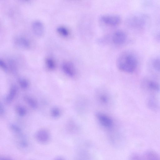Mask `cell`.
Instances as JSON below:
<instances>
[{
    "label": "cell",
    "instance_id": "1",
    "mask_svg": "<svg viewBox=\"0 0 160 160\" xmlns=\"http://www.w3.org/2000/svg\"><path fill=\"white\" fill-rule=\"evenodd\" d=\"M138 65V59L136 56L130 51L121 53L117 60V65L121 71L128 73L133 72Z\"/></svg>",
    "mask_w": 160,
    "mask_h": 160
},
{
    "label": "cell",
    "instance_id": "2",
    "mask_svg": "<svg viewBox=\"0 0 160 160\" xmlns=\"http://www.w3.org/2000/svg\"><path fill=\"white\" fill-rule=\"evenodd\" d=\"M147 19L146 15L143 14L133 15L126 20L128 26L134 28H141L145 25Z\"/></svg>",
    "mask_w": 160,
    "mask_h": 160
},
{
    "label": "cell",
    "instance_id": "3",
    "mask_svg": "<svg viewBox=\"0 0 160 160\" xmlns=\"http://www.w3.org/2000/svg\"><path fill=\"white\" fill-rule=\"evenodd\" d=\"M100 20L106 24L115 26L119 24L121 19L120 17L117 15L106 14L101 16Z\"/></svg>",
    "mask_w": 160,
    "mask_h": 160
},
{
    "label": "cell",
    "instance_id": "4",
    "mask_svg": "<svg viewBox=\"0 0 160 160\" xmlns=\"http://www.w3.org/2000/svg\"><path fill=\"white\" fill-rule=\"evenodd\" d=\"M35 138L37 142L44 145L48 143L51 139L50 135L49 132L43 129L37 131L35 135Z\"/></svg>",
    "mask_w": 160,
    "mask_h": 160
},
{
    "label": "cell",
    "instance_id": "5",
    "mask_svg": "<svg viewBox=\"0 0 160 160\" xmlns=\"http://www.w3.org/2000/svg\"><path fill=\"white\" fill-rule=\"evenodd\" d=\"M96 116L99 123L103 127L109 128L112 125V119L106 114L101 112H97L96 114Z\"/></svg>",
    "mask_w": 160,
    "mask_h": 160
},
{
    "label": "cell",
    "instance_id": "6",
    "mask_svg": "<svg viewBox=\"0 0 160 160\" xmlns=\"http://www.w3.org/2000/svg\"><path fill=\"white\" fill-rule=\"evenodd\" d=\"M127 38V35L124 31L118 30L113 33L112 37V40L114 44L121 45L125 42Z\"/></svg>",
    "mask_w": 160,
    "mask_h": 160
},
{
    "label": "cell",
    "instance_id": "7",
    "mask_svg": "<svg viewBox=\"0 0 160 160\" xmlns=\"http://www.w3.org/2000/svg\"><path fill=\"white\" fill-rule=\"evenodd\" d=\"M142 86L150 91L157 92L160 90V85L157 82L151 80L145 79L143 81Z\"/></svg>",
    "mask_w": 160,
    "mask_h": 160
},
{
    "label": "cell",
    "instance_id": "8",
    "mask_svg": "<svg viewBox=\"0 0 160 160\" xmlns=\"http://www.w3.org/2000/svg\"><path fill=\"white\" fill-rule=\"evenodd\" d=\"M32 28L34 34L37 37L42 36L44 32V27L43 23L40 21H34L32 24Z\"/></svg>",
    "mask_w": 160,
    "mask_h": 160
},
{
    "label": "cell",
    "instance_id": "9",
    "mask_svg": "<svg viewBox=\"0 0 160 160\" xmlns=\"http://www.w3.org/2000/svg\"><path fill=\"white\" fill-rule=\"evenodd\" d=\"M14 42L16 46L22 49H28L30 46L29 40L26 38L22 36L15 37L14 40Z\"/></svg>",
    "mask_w": 160,
    "mask_h": 160
},
{
    "label": "cell",
    "instance_id": "10",
    "mask_svg": "<svg viewBox=\"0 0 160 160\" xmlns=\"http://www.w3.org/2000/svg\"><path fill=\"white\" fill-rule=\"evenodd\" d=\"M64 72L70 77L74 76L76 73L75 67L72 63L69 62H64L62 65Z\"/></svg>",
    "mask_w": 160,
    "mask_h": 160
},
{
    "label": "cell",
    "instance_id": "11",
    "mask_svg": "<svg viewBox=\"0 0 160 160\" xmlns=\"http://www.w3.org/2000/svg\"><path fill=\"white\" fill-rule=\"evenodd\" d=\"M148 108L153 111H156L159 108V104L157 98L154 95H150L147 101Z\"/></svg>",
    "mask_w": 160,
    "mask_h": 160
},
{
    "label": "cell",
    "instance_id": "12",
    "mask_svg": "<svg viewBox=\"0 0 160 160\" xmlns=\"http://www.w3.org/2000/svg\"><path fill=\"white\" fill-rule=\"evenodd\" d=\"M144 160H160V157L155 152L149 150L147 151L143 157Z\"/></svg>",
    "mask_w": 160,
    "mask_h": 160
},
{
    "label": "cell",
    "instance_id": "13",
    "mask_svg": "<svg viewBox=\"0 0 160 160\" xmlns=\"http://www.w3.org/2000/svg\"><path fill=\"white\" fill-rule=\"evenodd\" d=\"M97 98L101 104L104 105L108 104L109 101L108 95L104 92H99L97 96Z\"/></svg>",
    "mask_w": 160,
    "mask_h": 160
},
{
    "label": "cell",
    "instance_id": "14",
    "mask_svg": "<svg viewBox=\"0 0 160 160\" xmlns=\"http://www.w3.org/2000/svg\"><path fill=\"white\" fill-rule=\"evenodd\" d=\"M57 30L60 35L64 37H67L69 34L68 30L67 28L63 26L58 27Z\"/></svg>",
    "mask_w": 160,
    "mask_h": 160
},
{
    "label": "cell",
    "instance_id": "15",
    "mask_svg": "<svg viewBox=\"0 0 160 160\" xmlns=\"http://www.w3.org/2000/svg\"><path fill=\"white\" fill-rule=\"evenodd\" d=\"M151 62L153 68L158 72H160V58H155L152 60Z\"/></svg>",
    "mask_w": 160,
    "mask_h": 160
},
{
    "label": "cell",
    "instance_id": "16",
    "mask_svg": "<svg viewBox=\"0 0 160 160\" xmlns=\"http://www.w3.org/2000/svg\"><path fill=\"white\" fill-rule=\"evenodd\" d=\"M46 62L48 67L50 69H53L55 66V62L53 59L51 58H48L46 60Z\"/></svg>",
    "mask_w": 160,
    "mask_h": 160
},
{
    "label": "cell",
    "instance_id": "17",
    "mask_svg": "<svg viewBox=\"0 0 160 160\" xmlns=\"http://www.w3.org/2000/svg\"><path fill=\"white\" fill-rule=\"evenodd\" d=\"M129 160H144L143 157L137 153L132 154Z\"/></svg>",
    "mask_w": 160,
    "mask_h": 160
},
{
    "label": "cell",
    "instance_id": "18",
    "mask_svg": "<svg viewBox=\"0 0 160 160\" xmlns=\"http://www.w3.org/2000/svg\"><path fill=\"white\" fill-rule=\"evenodd\" d=\"M54 160H65V159L62 157H58L56 158Z\"/></svg>",
    "mask_w": 160,
    "mask_h": 160
},
{
    "label": "cell",
    "instance_id": "19",
    "mask_svg": "<svg viewBox=\"0 0 160 160\" xmlns=\"http://www.w3.org/2000/svg\"><path fill=\"white\" fill-rule=\"evenodd\" d=\"M156 38L157 39L160 40V32L156 35Z\"/></svg>",
    "mask_w": 160,
    "mask_h": 160
},
{
    "label": "cell",
    "instance_id": "20",
    "mask_svg": "<svg viewBox=\"0 0 160 160\" xmlns=\"http://www.w3.org/2000/svg\"><path fill=\"white\" fill-rule=\"evenodd\" d=\"M0 160H11L10 159L6 158H1Z\"/></svg>",
    "mask_w": 160,
    "mask_h": 160
}]
</instances>
